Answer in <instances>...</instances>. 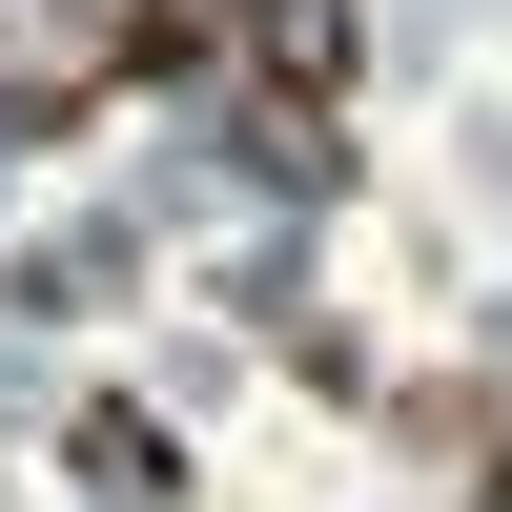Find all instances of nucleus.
Here are the masks:
<instances>
[{
  "label": "nucleus",
  "instance_id": "1",
  "mask_svg": "<svg viewBox=\"0 0 512 512\" xmlns=\"http://www.w3.org/2000/svg\"><path fill=\"white\" fill-rule=\"evenodd\" d=\"M246 62H267V164H328L308 123L349 103V0H246Z\"/></svg>",
  "mask_w": 512,
  "mask_h": 512
}]
</instances>
